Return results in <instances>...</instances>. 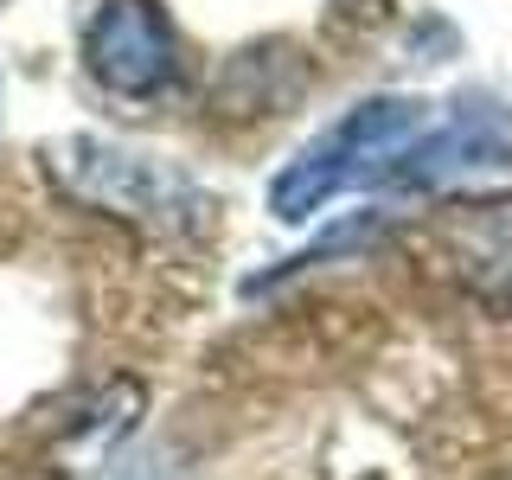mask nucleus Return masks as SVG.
<instances>
[{
	"label": "nucleus",
	"mask_w": 512,
	"mask_h": 480,
	"mask_svg": "<svg viewBox=\"0 0 512 480\" xmlns=\"http://www.w3.org/2000/svg\"><path fill=\"white\" fill-rule=\"evenodd\" d=\"M122 480H180V474H173L160 455H141V461H128V468H122Z\"/></svg>",
	"instance_id": "4"
},
{
	"label": "nucleus",
	"mask_w": 512,
	"mask_h": 480,
	"mask_svg": "<svg viewBox=\"0 0 512 480\" xmlns=\"http://www.w3.org/2000/svg\"><path fill=\"white\" fill-rule=\"evenodd\" d=\"M423 122H429V103H416V96H372V103L346 109L327 135H314L308 148L269 180V218L308 224L314 212H327L340 192L391 173L397 160L416 148Z\"/></svg>",
	"instance_id": "1"
},
{
	"label": "nucleus",
	"mask_w": 512,
	"mask_h": 480,
	"mask_svg": "<svg viewBox=\"0 0 512 480\" xmlns=\"http://www.w3.org/2000/svg\"><path fill=\"white\" fill-rule=\"evenodd\" d=\"M84 64L116 96H160L180 77V39L154 0H103L84 32Z\"/></svg>",
	"instance_id": "3"
},
{
	"label": "nucleus",
	"mask_w": 512,
	"mask_h": 480,
	"mask_svg": "<svg viewBox=\"0 0 512 480\" xmlns=\"http://www.w3.org/2000/svg\"><path fill=\"white\" fill-rule=\"evenodd\" d=\"M58 173L71 180V192H84L90 205L122 218H148V224H186L192 205H199V186L186 173L160 167L154 154H128L116 141L77 135L58 148Z\"/></svg>",
	"instance_id": "2"
}]
</instances>
